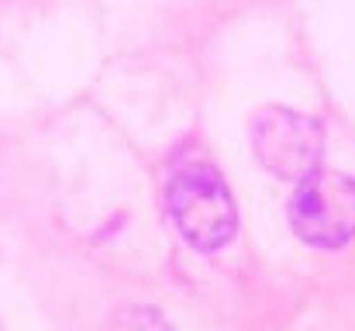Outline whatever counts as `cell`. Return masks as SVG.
Returning a JSON list of instances; mask_svg holds the SVG:
<instances>
[{"instance_id": "obj_1", "label": "cell", "mask_w": 355, "mask_h": 331, "mask_svg": "<svg viewBox=\"0 0 355 331\" xmlns=\"http://www.w3.org/2000/svg\"><path fill=\"white\" fill-rule=\"evenodd\" d=\"M166 211L183 241L197 252H218L235 238V201L214 162H180L166 183Z\"/></svg>"}, {"instance_id": "obj_2", "label": "cell", "mask_w": 355, "mask_h": 331, "mask_svg": "<svg viewBox=\"0 0 355 331\" xmlns=\"http://www.w3.org/2000/svg\"><path fill=\"white\" fill-rule=\"evenodd\" d=\"M290 228L311 248H345L355 241V176L318 169L290 197Z\"/></svg>"}, {"instance_id": "obj_3", "label": "cell", "mask_w": 355, "mask_h": 331, "mask_svg": "<svg viewBox=\"0 0 355 331\" xmlns=\"http://www.w3.org/2000/svg\"><path fill=\"white\" fill-rule=\"evenodd\" d=\"M252 152L279 180H307L324 159V128L318 117L290 108H266L252 121Z\"/></svg>"}]
</instances>
